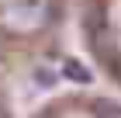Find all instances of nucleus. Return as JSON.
<instances>
[{"label":"nucleus","mask_w":121,"mask_h":118,"mask_svg":"<svg viewBox=\"0 0 121 118\" xmlns=\"http://www.w3.org/2000/svg\"><path fill=\"white\" fill-rule=\"evenodd\" d=\"M97 118H121V108H114V104H104V108L97 111Z\"/></svg>","instance_id":"nucleus-1"}]
</instances>
